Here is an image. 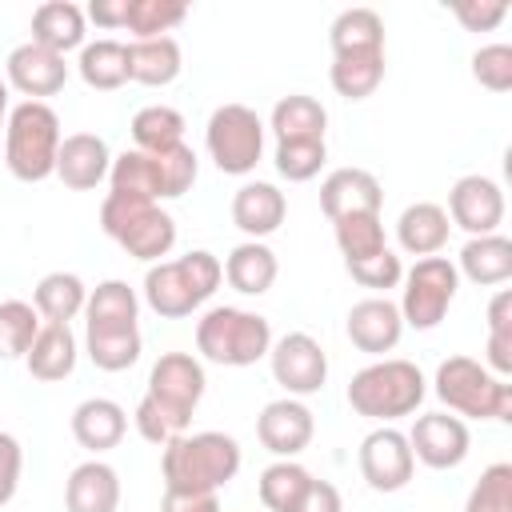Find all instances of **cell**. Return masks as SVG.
<instances>
[{
  "label": "cell",
  "mask_w": 512,
  "mask_h": 512,
  "mask_svg": "<svg viewBox=\"0 0 512 512\" xmlns=\"http://www.w3.org/2000/svg\"><path fill=\"white\" fill-rule=\"evenodd\" d=\"M240 444L228 432H184L164 444L160 472L168 492H220L240 472Z\"/></svg>",
  "instance_id": "6da1fadb"
},
{
  "label": "cell",
  "mask_w": 512,
  "mask_h": 512,
  "mask_svg": "<svg viewBox=\"0 0 512 512\" xmlns=\"http://www.w3.org/2000/svg\"><path fill=\"white\" fill-rule=\"evenodd\" d=\"M220 280H224L220 260L212 252H204V248H192L180 260L148 264V272H144V300H148V308L156 316L184 320L220 288Z\"/></svg>",
  "instance_id": "7a4b0ae2"
},
{
  "label": "cell",
  "mask_w": 512,
  "mask_h": 512,
  "mask_svg": "<svg viewBox=\"0 0 512 512\" xmlns=\"http://www.w3.org/2000/svg\"><path fill=\"white\" fill-rule=\"evenodd\" d=\"M60 116L44 100H20L8 108L4 124V164L16 180L40 184L56 176V152H60Z\"/></svg>",
  "instance_id": "3957f363"
},
{
  "label": "cell",
  "mask_w": 512,
  "mask_h": 512,
  "mask_svg": "<svg viewBox=\"0 0 512 512\" xmlns=\"http://www.w3.org/2000/svg\"><path fill=\"white\" fill-rule=\"evenodd\" d=\"M100 228L128 256H136L144 264H160L176 244V220L156 200H144V196L108 192L100 204Z\"/></svg>",
  "instance_id": "277c9868"
},
{
  "label": "cell",
  "mask_w": 512,
  "mask_h": 512,
  "mask_svg": "<svg viewBox=\"0 0 512 512\" xmlns=\"http://www.w3.org/2000/svg\"><path fill=\"white\" fill-rule=\"evenodd\" d=\"M272 348V328L260 312L216 304L196 320V352L224 368H248Z\"/></svg>",
  "instance_id": "5b68a950"
},
{
  "label": "cell",
  "mask_w": 512,
  "mask_h": 512,
  "mask_svg": "<svg viewBox=\"0 0 512 512\" xmlns=\"http://www.w3.org/2000/svg\"><path fill=\"white\" fill-rule=\"evenodd\" d=\"M424 372L412 360H372L368 368H360L348 384V404L356 416L368 420H400L412 416L424 400Z\"/></svg>",
  "instance_id": "8992f818"
},
{
  "label": "cell",
  "mask_w": 512,
  "mask_h": 512,
  "mask_svg": "<svg viewBox=\"0 0 512 512\" xmlns=\"http://www.w3.org/2000/svg\"><path fill=\"white\" fill-rule=\"evenodd\" d=\"M436 396L468 420H512V384H504L500 376H492L480 360L472 356H448L436 368L432 380Z\"/></svg>",
  "instance_id": "52a82bcc"
},
{
  "label": "cell",
  "mask_w": 512,
  "mask_h": 512,
  "mask_svg": "<svg viewBox=\"0 0 512 512\" xmlns=\"http://www.w3.org/2000/svg\"><path fill=\"white\" fill-rule=\"evenodd\" d=\"M208 156L228 176H248L264 156V120L248 104H220L204 128Z\"/></svg>",
  "instance_id": "ba28073f"
},
{
  "label": "cell",
  "mask_w": 512,
  "mask_h": 512,
  "mask_svg": "<svg viewBox=\"0 0 512 512\" xmlns=\"http://www.w3.org/2000/svg\"><path fill=\"white\" fill-rule=\"evenodd\" d=\"M404 292H400V320L416 332H428L444 320V312L456 300L460 288V272L448 256H424L404 272Z\"/></svg>",
  "instance_id": "9c48e42d"
},
{
  "label": "cell",
  "mask_w": 512,
  "mask_h": 512,
  "mask_svg": "<svg viewBox=\"0 0 512 512\" xmlns=\"http://www.w3.org/2000/svg\"><path fill=\"white\" fill-rule=\"evenodd\" d=\"M268 364H272V380L296 400L320 392L328 380V352L308 332H284L280 340H272Z\"/></svg>",
  "instance_id": "30bf717a"
},
{
  "label": "cell",
  "mask_w": 512,
  "mask_h": 512,
  "mask_svg": "<svg viewBox=\"0 0 512 512\" xmlns=\"http://www.w3.org/2000/svg\"><path fill=\"white\" fill-rule=\"evenodd\" d=\"M204 364L196 360V356H188V352H164L156 364H152V372H148V392L144 396H152L160 408H168L172 416H180L184 424H192V412H196V404H200V396H204Z\"/></svg>",
  "instance_id": "8fae6325"
},
{
  "label": "cell",
  "mask_w": 512,
  "mask_h": 512,
  "mask_svg": "<svg viewBox=\"0 0 512 512\" xmlns=\"http://www.w3.org/2000/svg\"><path fill=\"white\" fill-rule=\"evenodd\" d=\"M408 448H412V460H420L424 468L448 472V468L464 464V456L472 448V436H468V424L460 416L424 412V416H416V424L408 432Z\"/></svg>",
  "instance_id": "7c38bea8"
},
{
  "label": "cell",
  "mask_w": 512,
  "mask_h": 512,
  "mask_svg": "<svg viewBox=\"0 0 512 512\" xmlns=\"http://www.w3.org/2000/svg\"><path fill=\"white\" fill-rule=\"evenodd\" d=\"M412 468L416 460L404 432L380 424L360 440V476L368 480L372 492H400L412 480Z\"/></svg>",
  "instance_id": "4fadbf2b"
},
{
  "label": "cell",
  "mask_w": 512,
  "mask_h": 512,
  "mask_svg": "<svg viewBox=\"0 0 512 512\" xmlns=\"http://www.w3.org/2000/svg\"><path fill=\"white\" fill-rule=\"evenodd\" d=\"M448 220L468 236H492L504 224V192L492 176H460L448 192Z\"/></svg>",
  "instance_id": "5bb4252c"
},
{
  "label": "cell",
  "mask_w": 512,
  "mask_h": 512,
  "mask_svg": "<svg viewBox=\"0 0 512 512\" xmlns=\"http://www.w3.org/2000/svg\"><path fill=\"white\" fill-rule=\"evenodd\" d=\"M312 432H316V420H312L308 404L296 400V396L268 400V404L260 408V416H256V436H260V444H264L272 456H280V460L300 456V452L312 444Z\"/></svg>",
  "instance_id": "9a60e30c"
},
{
  "label": "cell",
  "mask_w": 512,
  "mask_h": 512,
  "mask_svg": "<svg viewBox=\"0 0 512 512\" xmlns=\"http://www.w3.org/2000/svg\"><path fill=\"white\" fill-rule=\"evenodd\" d=\"M4 76L16 92H24L28 100H44V96H56L68 80V64L60 52L28 40V44H16L4 60Z\"/></svg>",
  "instance_id": "2e32d148"
},
{
  "label": "cell",
  "mask_w": 512,
  "mask_h": 512,
  "mask_svg": "<svg viewBox=\"0 0 512 512\" xmlns=\"http://www.w3.org/2000/svg\"><path fill=\"white\" fill-rule=\"evenodd\" d=\"M108 168H112V152H108L104 136H96V132H72V136L60 140L56 176L64 180V188L92 192L100 180H108Z\"/></svg>",
  "instance_id": "e0dca14e"
},
{
  "label": "cell",
  "mask_w": 512,
  "mask_h": 512,
  "mask_svg": "<svg viewBox=\"0 0 512 512\" xmlns=\"http://www.w3.org/2000/svg\"><path fill=\"white\" fill-rule=\"evenodd\" d=\"M380 204H384V188L368 168H332L320 184V212L328 220L380 212Z\"/></svg>",
  "instance_id": "ac0fdd59"
},
{
  "label": "cell",
  "mask_w": 512,
  "mask_h": 512,
  "mask_svg": "<svg viewBox=\"0 0 512 512\" xmlns=\"http://www.w3.org/2000/svg\"><path fill=\"white\" fill-rule=\"evenodd\" d=\"M348 340L368 352V356H384L400 344L404 336V320H400V308L388 300V296H368L360 304L348 308Z\"/></svg>",
  "instance_id": "d6986e66"
},
{
  "label": "cell",
  "mask_w": 512,
  "mask_h": 512,
  "mask_svg": "<svg viewBox=\"0 0 512 512\" xmlns=\"http://www.w3.org/2000/svg\"><path fill=\"white\" fill-rule=\"evenodd\" d=\"M288 216V200L276 184L268 180H248L236 188L232 196V224L248 236V240H264L272 236Z\"/></svg>",
  "instance_id": "ffe728a7"
},
{
  "label": "cell",
  "mask_w": 512,
  "mask_h": 512,
  "mask_svg": "<svg viewBox=\"0 0 512 512\" xmlns=\"http://www.w3.org/2000/svg\"><path fill=\"white\" fill-rule=\"evenodd\" d=\"M64 508L68 512H116L120 508V476L104 460H84L64 480Z\"/></svg>",
  "instance_id": "44dd1931"
},
{
  "label": "cell",
  "mask_w": 512,
  "mask_h": 512,
  "mask_svg": "<svg viewBox=\"0 0 512 512\" xmlns=\"http://www.w3.org/2000/svg\"><path fill=\"white\" fill-rule=\"evenodd\" d=\"M124 432H128V412L108 396H88L72 408V436L80 448H88L96 456L116 448L124 440Z\"/></svg>",
  "instance_id": "7402d4cb"
},
{
  "label": "cell",
  "mask_w": 512,
  "mask_h": 512,
  "mask_svg": "<svg viewBox=\"0 0 512 512\" xmlns=\"http://www.w3.org/2000/svg\"><path fill=\"white\" fill-rule=\"evenodd\" d=\"M448 228H452V220H448V212L440 208V204H432V200H416V204H408L404 212H400V220H396V244L408 252V256H436L444 244H448Z\"/></svg>",
  "instance_id": "603a6c76"
},
{
  "label": "cell",
  "mask_w": 512,
  "mask_h": 512,
  "mask_svg": "<svg viewBox=\"0 0 512 512\" xmlns=\"http://www.w3.org/2000/svg\"><path fill=\"white\" fill-rule=\"evenodd\" d=\"M224 280L240 292V296H264L272 284H276V252L264 244V240H244L236 244L228 256H224Z\"/></svg>",
  "instance_id": "cb8c5ba5"
},
{
  "label": "cell",
  "mask_w": 512,
  "mask_h": 512,
  "mask_svg": "<svg viewBox=\"0 0 512 512\" xmlns=\"http://www.w3.org/2000/svg\"><path fill=\"white\" fill-rule=\"evenodd\" d=\"M32 380H44V384H56L64 376H72L76 368V336L68 324H40L28 356H24Z\"/></svg>",
  "instance_id": "d4e9b609"
},
{
  "label": "cell",
  "mask_w": 512,
  "mask_h": 512,
  "mask_svg": "<svg viewBox=\"0 0 512 512\" xmlns=\"http://www.w3.org/2000/svg\"><path fill=\"white\" fill-rule=\"evenodd\" d=\"M456 272H464L472 284L492 288L512 280V240L492 232V236H468V244L460 248V264Z\"/></svg>",
  "instance_id": "484cf974"
},
{
  "label": "cell",
  "mask_w": 512,
  "mask_h": 512,
  "mask_svg": "<svg viewBox=\"0 0 512 512\" xmlns=\"http://www.w3.org/2000/svg\"><path fill=\"white\" fill-rule=\"evenodd\" d=\"M32 40L52 52L84 48V8L72 0H48L32 12Z\"/></svg>",
  "instance_id": "4316f807"
},
{
  "label": "cell",
  "mask_w": 512,
  "mask_h": 512,
  "mask_svg": "<svg viewBox=\"0 0 512 512\" xmlns=\"http://www.w3.org/2000/svg\"><path fill=\"white\" fill-rule=\"evenodd\" d=\"M184 56L180 44L172 36H156V40H132L128 44V80L148 84V88H164L180 76Z\"/></svg>",
  "instance_id": "83f0119b"
},
{
  "label": "cell",
  "mask_w": 512,
  "mask_h": 512,
  "mask_svg": "<svg viewBox=\"0 0 512 512\" xmlns=\"http://www.w3.org/2000/svg\"><path fill=\"white\" fill-rule=\"evenodd\" d=\"M268 128L276 132V144H288V140H324V128H328V112L316 96H304V92H292V96H280L272 116H268Z\"/></svg>",
  "instance_id": "f1b7e54d"
},
{
  "label": "cell",
  "mask_w": 512,
  "mask_h": 512,
  "mask_svg": "<svg viewBox=\"0 0 512 512\" xmlns=\"http://www.w3.org/2000/svg\"><path fill=\"white\" fill-rule=\"evenodd\" d=\"M84 304H88V288L76 272H48L32 288V308L40 312L44 324H68L84 312Z\"/></svg>",
  "instance_id": "f546056e"
},
{
  "label": "cell",
  "mask_w": 512,
  "mask_h": 512,
  "mask_svg": "<svg viewBox=\"0 0 512 512\" xmlns=\"http://www.w3.org/2000/svg\"><path fill=\"white\" fill-rule=\"evenodd\" d=\"M332 56L348 52H384V20L372 8H344L328 28Z\"/></svg>",
  "instance_id": "4dcf8cb0"
},
{
  "label": "cell",
  "mask_w": 512,
  "mask_h": 512,
  "mask_svg": "<svg viewBox=\"0 0 512 512\" xmlns=\"http://www.w3.org/2000/svg\"><path fill=\"white\" fill-rule=\"evenodd\" d=\"M76 72L88 88L96 92H112L120 84H128V44L120 40H92L80 48Z\"/></svg>",
  "instance_id": "1f68e13d"
},
{
  "label": "cell",
  "mask_w": 512,
  "mask_h": 512,
  "mask_svg": "<svg viewBox=\"0 0 512 512\" xmlns=\"http://www.w3.org/2000/svg\"><path fill=\"white\" fill-rule=\"evenodd\" d=\"M84 316H88V328H136L140 300H136L132 284H124V280H100L88 292Z\"/></svg>",
  "instance_id": "d6a6232c"
},
{
  "label": "cell",
  "mask_w": 512,
  "mask_h": 512,
  "mask_svg": "<svg viewBox=\"0 0 512 512\" xmlns=\"http://www.w3.org/2000/svg\"><path fill=\"white\" fill-rule=\"evenodd\" d=\"M328 80L336 88V96L344 100H364L380 88L384 80V52H348V56H332Z\"/></svg>",
  "instance_id": "836d02e7"
},
{
  "label": "cell",
  "mask_w": 512,
  "mask_h": 512,
  "mask_svg": "<svg viewBox=\"0 0 512 512\" xmlns=\"http://www.w3.org/2000/svg\"><path fill=\"white\" fill-rule=\"evenodd\" d=\"M140 328H84V352L100 372H124L140 360Z\"/></svg>",
  "instance_id": "e575fe53"
},
{
  "label": "cell",
  "mask_w": 512,
  "mask_h": 512,
  "mask_svg": "<svg viewBox=\"0 0 512 512\" xmlns=\"http://www.w3.org/2000/svg\"><path fill=\"white\" fill-rule=\"evenodd\" d=\"M108 192H124V196H144V200H164L160 192V168H156V156L152 152H120L112 156V168H108Z\"/></svg>",
  "instance_id": "d590c367"
},
{
  "label": "cell",
  "mask_w": 512,
  "mask_h": 512,
  "mask_svg": "<svg viewBox=\"0 0 512 512\" xmlns=\"http://www.w3.org/2000/svg\"><path fill=\"white\" fill-rule=\"evenodd\" d=\"M132 144H136V152H168V148H176V144H184V116L176 112V108H168V104H148V108H140L136 116H132Z\"/></svg>",
  "instance_id": "8d00e7d4"
},
{
  "label": "cell",
  "mask_w": 512,
  "mask_h": 512,
  "mask_svg": "<svg viewBox=\"0 0 512 512\" xmlns=\"http://www.w3.org/2000/svg\"><path fill=\"white\" fill-rule=\"evenodd\" d=\"M332 232H336V248H340V256H344V264H352V260H368V256H376V252L388 248L380 212L340 216V220H332Z\"/></svg>",
  "instance_id": "74e56055"
},
{
  "label": "cell",
  "mask_w": 512,
  "mask_h": 512,
  "mask_svg": "<svg viewBox=\"0 0 512 512\" xmlns=\"http://www.w3.org/2000/svg\"><path fill=\"white\" fill-rule=\"evenodd\" d=\"M308 484H312V472H308L304 464H296V460H276V464H268V468L260 472V484H256V488H260V504H264L268 512H292Z\"/></svg>",
  "instance_id": "f35d334b"
},
{
  "label": "cell",
  "mask_w": 512,
  "mask_h": 512,
  "mask_svg": "<svg viewBox=\"0 0 512 512\" xmlns=\"http://www.w3.org/2000/svg\"><path fill=\"white\" fill-rule=\"evenodd\" d=\"M40 312L28 300H4L0 304V360H20L28 356L36 332H40Z\"/></svg>",
  "instance_id": "ab89813d"
},
{
  "label": "cell",
  "mask_w": 512,
  "mask_h": 512,
  "mask_svg": "<svg viewBox=\"0 0 512 512\" xmlns=\"http://www.w3.org/2000/svg\"><path fill=\"white\" fill-rule=\"evenodd\" d=\"M188 16L184 0H128V32L132 40H156L168 36L180 20Z\"/></svg>",
  "instance_id": "60d3db41"
},
{
  "label": "cell",
  "mask_w": 512,
  "mask_h": 512,
  "mask_svg": "<svg viewBox=\"0 0 512 512\" xmlns=\"http://www.w3.org/2000/svg\"><path fill=\"white\" fill-rule=\"evenodd\" d=\"M488 372L512 376V292L500 288L488 304Z\"/></svg>",
  "instance_id": "b9f144b4"
},
{
  "label": "cell",
  "mask_w": 512,
  "mask_h": 512,
  "mask_svg": "<svg viewBox=\"0 0 512 512\" xmlns=\"http://www.w3.org/2000/svg\"><path fill=\"white\" fill-rule=\"evenodd\" d=\"M324 160H328V144L324 140H288V144H276V156H272L276 172L288 184H304V180L320 176Z\"/></svg>",
  "instance_id": "7bdbcfd3"
},
{
  "label": "cell",
  "mask_w": 512,
  "mask_h": 512,
  "mask_svg": "<svg viewBox=\"0 0 512 512\" xmlns=\"http://www.w3.org/2000/svg\"><path fill=\"white\" fill-rule=\"evenodd\" d=\"M464 512H512V464H488L480 472V480L472 484Z\"/></svg>",
  "instance_id": "ee69618b"
},
{
  "label": "cell",
  "mask_w": 512,
  "mask_h": 512,
  "mask_svg": "<svg viewBox=\"0 0 512 512\" xmlns=\"http://www.w3.org/2000/svg\"><path fill=\"white\" fill-rule=\"evenodd\" d=\"M156 168H160V192H164V200H180L196 184L200 160H196V152L188 144H176L168 152H156Z\"/></svg>",
  "instance_id": "f6af8a7d"
},
{
  "label": "cell",
  "mask_w": 512,
  "mask_h": 512,
  "mask_svg": "<svg viewBox=\"0 0 512 512\" xmlns=\"http://www.w3.org/2000/svg\"><path fill=\"white\" fill-rule=\"evenodd\" d=\"M344 268L360 288H372V292H388V288H396L404 280V264H400V256L392 248H384V252H376L368 260H352Z\"/></svg>",
  "instance_id": "bcb514c9"
},
{
  "label": "cell",
  "mask_w": 512,
  "mask_h": 512,
  "mask_svg": "<svg viewBox=\"0 0 512 512\" xmlns=\"http://www.w3.org/2000/svg\"><path fill=\"white\" fill-rule=\"evenodd\" d=\"M472 80L488 92H508L512 88V44H484L472 56Z\"/></svg>",
  "instance_id": "7dc6e473"
},
{
  "label": "cell",
  "mask_w": 512,
  "mask_h": 512,
  "mask_svg": "<svg viewBox=\"0 0 512 512\" xmlns=\"http://www.w3.org/2000/svg\"><path fill=\"white\" fill-rule=\"evenodd\" d=\"M136 432L148 440V444H156V448H164L168 440H176V436H184L188 432V424L180 420V416H172L168 408H160L152 396H140V404H136Z\"/></svg>",
  "instance_id": "c3c4849f"
},
{
  "label": "cell",
  "mask_w": 512,
  "mask_h": 512,
  "mask_svg": "<svg viewBox=\"0 0 512 512\" xmlns=\"http://www.w3.org/2000/svg\"><path fill=\"white\" fill-rule=\"evenodd\" d=\"M452 12L468 32H492L508 16V0H456Z\"/></svg>",
  "instance_id": "681fc988"
},
{
  "label": "cell",
  "mask_w": 512,
  "mask_h": 512,
  "mask_svg": "<svg viewBox=\"0 0 512 512\" xmlns=\"http://www.w3.org/2000/svg\"><path fill=\"white\" fill-rule=\"evenodd\" d=\"M20 468H24V448L12 432H0V508L16 496L20 488Z\"/></svg>",
  "instance_id": "f907efd6"
},
{
  "label": "cell",
  "mask_w": 512,
  "mask_h": 512,
  "mask_svg": "<svg viewBox=\"0 0 512 512\" xmlns=\"http://www.w3.org/2000/svg\"><path fill=\"white\" fill-rule=\"evenodd\" d=\"M292 512H344L340 488H336V484H328V480H316V476H312V484L304 488V496L296 500V508H292Z\"/></svg>",
  "instance_id": "816d5d0a"
},
{
  "label": "cell",
  "mask_w": 512,
  "mask_h": 512,
  "mask_svg": "<svg viewBox=\"0 0 512 512\" xmlns=\"http://www.w3.org/2000/svg\"><path fill=\"white\" fill-rule=\"evenodd\" d=\"M160 512H220V496L216 492H168L164 488Z\"/></svg>",
  "instance_id": "f5cc1de1"
},
{
  "label": "cell",
  "mask_w": 512,
  "mask_h": 512,
  "mask_svg": "<svg viewBox=\"0 0 512 512\" xmlns=\"http://www.w3.org/2000/svg\"><path fill=\"white\" fill-rule=\"evenodd\" d=\"M84 20H92L96 28H124L128 24V0H92L84 8Z\"/></svg>",
  "instance_id": "db71d44e"
},
{
  "label": "cell",
  "mask_w": 512,
  "mask_h": 512,
  "mask_svg": "<svg viewBox=\"0 0 512 512\" xmlns=\"http://www.w3.org/2000/svg\"><path fill=\"white\" fill-rule=\"evenodd\" d=\"M4 124H8V80H0V136H4Z\"/></svg>",
  "instance_id": "11a10c76"
}]
</instances>
